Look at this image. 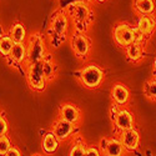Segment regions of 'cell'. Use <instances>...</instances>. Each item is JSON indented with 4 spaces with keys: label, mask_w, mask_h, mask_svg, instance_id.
I'll use <instances>...</instances> for the list:
<instances>
[{
    "label": "cell",
    "mask_w": 156,
    "mask_h": 156,
    "mask_svg": "<svg viewBox=\"0 0 156 156\" xmlns=\"http://www.w3.org/2000/svg\"><path fill=\"white\" fill-rule=\"evenodd\" d=\"M96 2H98V3H105L106 0H96Z\"/></svg>",
    "instance_id": "obj_29"
},
{
    "label": "cell",
    "mask_w": 156,
    "mask_h": 156,
    "mask_svg": "<svg viewBox=\"0 0 156 156\" xmlns=\"http://www.w3.org/2000/svg\"><path fill=\"white\" fill-rule=\"evenodd\" d=\"M59 145H60V141L51 131L46 133L45 136L43 137L41 149L46 155H53L54 152H56V150L59 149Z\"/></svg>",
    "instance_id": "obj_18"
},
{
    "label": "cell",
    "mask_w": 156,
    "mask_h": 156,
    "mask_svg": "<svg viewBox=\"0 0 156 156\" xmlns=\"http://www.w3.org/2000/svg\"><path fill=\"white\" fill-rule=\"evenodd\" d=\"M5 156H21V152L16 146H11L5 154Z\"/></svg>",
    "instance_id": "obj_27"
},
{
    "label": "cell",
    "mask_w": 156,
    "mask_h": 156,
    "mask_svg": "<svg viewBox=\"0 0 156 156\" xmlns=\"http://www.w3.org/2000/svg\"><path fill=\"white\" fill-rule=\"evenodd\" d=\"M12 68H20L27 62V44L14 43L9 56L5 59Z\"/></svg>",
    "instance_id": "obj_12"
},
{
    "label": "cell",
    "mask_w": 156,
    "mask_h": 156,
    "mask_svg": "<svg viewBox=\"0 0 156 156\" xmlns=\"http://www.w3.org/2000/svg\"><path fill=\"white\" fill-rule=\"evenodd\" d=\"M87 149L86 141L83 139L81 135L77 134L76 136L73 137V146L70 149L69 156H85Z\"/></svg>",
    "instance_id": "obj_21"
},
{
    "label": "cell",
    "mask_w": 156,
    "mask_h": 156,
    "mask_svg": "<svg viewBox=\"0 0 156 156\" xmlns=\"http://www.w3.org/2000/svg\"><path fill=\"white\" fill-rule=\"evenodd\" d=\"M81 111L73 102H64L59 106V119L79 126L81 122Z\"/></svg>",
    "instance_id": "obj_11"
},
{
    "label": "cell",
    "mask_w": 156,
    "mask_h": 156,
    "mask_svg": "<svg viewBox=\"0 0 156 156\" xmlns=\"http://www.w3.org/2000/svg\"><path fill=\"white\" fill-rule=\"evenodd\" d=\"M125 152L126 151L124 150L118 136H114V137H109L108 145H106L105 150L101 152V155H104V156H124Z\"/></svg>",
    "instance_id": "obj_16"
},
{
    "label": "cell",
    "mask_w": 156,
    "mask_h": 156,
    "mask_svg": "<svg viewBox=\"0 0 156 156\" xmlns=\"http://www.w3.org/2000/svg\"><path fill=\"white\" fill-rule=\"evenodd\" d=\"M70 28V18L65 9L56 10L50 18L49 28L46 36L50 39L54 48H59V45L66 40L68 33Z\"/></svg>",
    "instance_id": "obj_2"
},
{
    "label": "cell",
    "mask_w": 156,
    "mask_h": 156,
    "mask_svg": "<svg viewBox=\"0 0 156 156\" xmlns=\"http://www.w3.org/2000/svg\"><path fill=\"white\" fill-rule=\"evenodd\" d=\"M70 45L77 59L85 60L89 56L90 49H91V41L86 34L73 33L70 36Z\"/></svg>",
    "instance_id": "obj_6"
},
{
    "label": "cell",
    "mask_w": 156,
    "mask_h": 156,
    "mask_svg": "<svg viewBox=\"0 0 156 156\" xmlns=\"http://www.w3.org/2000/svg\"><path fill=\"white\" fill-rule=\"evenodd\" d=\"M135 28L145 36V39H150L155 33V19L150 15H139Z\"/></svg>",
    "instance_id": "obj_14"
},
{
    "label": "cell",
    "mask_w": 156,
    "mask_h": 156,
    "mask_svg": "<svg viewBox=\"0 0 156 156\" xmlns=\"http://www.w3.org/2000/svg\"><path fill=\"white\" fill-rule=\"evenodd\" d=\"M5 34H6V31L4 30V27H3L2 24H0V39H2V37H3Z\"/></svg>",
    "instance_id": "obj_28"
},
{
    "label": "cell",
    "mask_w": 156,
    "mask_h": 156,
    "mask_svg": "<svg viewBox=\"0 0 156 156\" xmlns=\"http://www.w3.org/2000/svg\"><path fill=\"white\" fill-rule=\"evenodd\" d=\"M111 121L118 134L121 131H125V130L135 127V116L126 108H119L118 112H116V115L114 116V119Z\"/></svg>",
    "instance_id": "obj_9"
},
{
    "label": "cell",
    "mask_w": 156,
    "mask_h": 156,
    "mask_svg": "<svg viewBox=\"0 0 156 156\" xmlns=\"http://www.w3.org/2000/svg\"><path fill=\"white\" fill-rule=\"evenodd\" d=\"M65 10L74 25V33L86 34L94 20V12L86 0H76Z\"/></svg>",
    "instance_id": "obj_1"
},
{
    "label": "cell",
    "mask_w": 156,
    "mask_h": 156,
    "mask_svg": "<svg viewBox=\"0 0 156 156\" xmlns=\"http://www.w3.org/2000/svg\"><path fill=\"white\" fill-rule=\"evenodd\" d=\"M75 75L76 79L80 81V84L90 90L99 89L105 80V71L96 64L85 65L79 71H76Z\"/></svg>",
    "instance_id": "obj_3"
},
{
    "label": "cell",
    "mask_w": 156,
    "mask_h": 156,
    "mask_svg": "<svg viewBox=\"0 0 156 156\" xmlns=\"http://www.w3.org/2000/svg\"><path fill=\"white\" fill-rule=\"evenodd\" d=\"M8 130H9V124L8 120L4 116L3 112H0V136H4L8 134Z\"/></svg>",
    "instance_id": "obj_25"
},
{
    "label": "cell",
    "mask_w": 156,
    "mask_h": 156,
    "mask_svg": "<svg viewBox=\"0 0 156 156\" xmlns=\"http://www.w3.org/2000/svg\"><path fill=\"white\" fill-rule=\"evenodd\" d=\"M12 45H14V41L11 40L8 34H5L2 39H0V55H2L4 59H6L9 56L10 51L12 49Z\"/></svg>",
    "instance_id": "obj_23"
},
{
    "label": "cell",
    "mask_w": 156,
    "mask_h": 156,
    "mask_svg": "<svg viewBox=\"0 0 156 156\" xmlns=\"http://www.w3.org/2000/svg\"><path fill=\"white\" fill-rule=\"evenodd\" d=\"M134 10L137 15H150L155 12V2L154 0H134Z\"/></svg>",
    "instance_id": "obj_19"
},
{
    "label": "cell",
    "mask_w": 156,
    "mask_h": 156,
    "mask_svg": "<svg viewBox=\"0 0 156 156\" xmlns=\"http://www.w3.org/2000/svg\"><path fill=\"white\" fill-rule=\"evenodd\" d=\"M11 141L9 139L8 135L0 136V156H5V154L8 152V150L11 147Z\"/></svg>",
    "instance_id": "obj_24"
},
{
    "label": "cell",
    "mask_w": 156,
    "mask_h": 156,
    "mask_svg": "<svg viewBox=\"0 0 156 156\" xmlns=\"http://www.w3.org/2000/svg\"><path fill=\"white\" fill-rule=\"evenodd\" d=\"M31 156H43L41 154H34V155H31Z\"/></svg>",
    "instance_id": "obj_30"
},
{
    "label": "cell",
    "mask_w": 156,
    "mask_h": 156,
    "mask_svg": "<svg viewBox=\"0 0 156 156\" xmlns=\"http://www.w3.org/2000/svg\"><path fill=\"white\" fill-rule=\"evenodd\" d=\"M112 37L116 45L125 49L127 45L134 43V35H133V25L127 23H119L114 27Z\"/></svg>",
    "instance_id": "obj_7"
},
{
    "label": "cell",
    "mask_w": 156,
    "mask_h": 156,
    "mask_svg": "<svg viewBox=\"0 0 156 156\" xmlns=\"http://www.w3.org/2000/svg\"><path fill=\"white\" fill-rule=\"evenodd\" d=\"M51 133H53L56 139L61 142V141H68L69 139H73L74 136H76L79 134V126L77 125H73L70 122H66L64 120L58 119L51 127Z\"/></svg>",
    "instance_id": "obj_8"
},
{
    "label": "cell",
    "mask_w": 156,
    "mask_h": 156,
    "mask_svg": "<svg viewBox=\"0 0 156 156\" xmlns=\"http://www.w3.org/2000/svg\"><path fill=\"white\" fill-rule=\"evenodd\" d=\"M41 62V68H43V71L46 76V79L49 81H51L53 79H55V76L58 74V65L56 62L54 61V59L51 58L49 54L44 58V60L40 61Z\"/></svg>",
    "instance_id": "obj_20"
},
{
    "label": "cell",
    "mask_w": 156,
    "mask_h": 156,
    "mask_svg": "<svg viewBox=\"0 0 156 156\" xmlns=\"http://www.w3.org/2000/svg\"><path fill=\"white\" fill-rule=\"evenodd\" d=\"M27 65L37 64L48 55L46 51V44H45V37L40 33H33L28 36L27 41Z\"/></svg>",
    "instance_id": "obj_4"
},
{
    "label": "cell",
    "mask_w": 156,
    "mask_h": 156,
    "mask_svg": "<svg viewBox=\"0 0 156 156\" xmlns=\"http://www.w3.org/2000/svg\"><path fill=\"white\" fill-rule=\"evenodd\" d=\"M24 74L27 76V81L28 85L30 86L31 90L34 91H44L46 89L49 80L46 79V76L43 71L41 68V62H37V64H33V65H27L24 70Z\"/></svg>",
    "instance_id": "obj_5"
},
{
    "label": "cell",
    "mask_w": 156,
    "mask_h": 156,
    "mask_svg": "<svg viewBox=\"0 0 156 156\" xmlns=\"http://www.w3.org/2000/svg\"><path fill=\"white\" fill-rule=\"evenodd\" d=\"M124 50H125L126 59L133 64H139L142 59L145 58V45H141V44H137V43H131Z\"/></svg>",
    "instance_id": "obj_15"
},
{
    "label": "cell",
    "mask_w": 156,
    "mask_h": 156,
    "mask_svg": "<svg viewBox=\"0 0 156 156\" xmlns=\"http://www.w3.org/2000/svg\"><path fill=\"white\" fill-rule=\"evenodd\" d=\"M142 91H144V95L147 100L155 102V100H156V80L154 79V77H151L150 80H147L144 84Z\"/></svg>",
    "instance_id": "obj_22"
},
{
    "label": "cell",
    "mask_w": 156,
    "mask_h": 156,
    "mask_svg": "<svg viewBox=\"0 0 156 156\" xmlns=\"http://www.w3.org/2000/svg\"><path fill=\"white\" fill-rule=\"evenodd\" d=\"M118 139L126 152H135L140 145V133L136 127L125 130L118 134Z\"/></svg>",
    "instance_id": "obj_10"
},
{
    "label": "cell",
    "mask_w": 156,
    "mask_h": 156,
    "mask_svg": "<svg viewBox=\"0 0 156 156\" xmlns=\"http://www.w3.org/2000/svg\"><path fill=\"white\" fill-rule=\"evenodd\" d=\"M10 39L14 43H25L28 39V33H27V28L24 27V24L21 23H14L10 27L9 33H6Z\"/></svg>",
    "instance_id": "obj_17"
},
{
    "label": "cell",
    "mask_w": 156,
    "mask_h": 156,
    "mask_svg": "<svg viewBox=\"0 0 156 156\" xmlns=\"http://www.w3.org/2000/svg\"><path fill=\"white\" fill-rule=\"evenodd\" d=\"M111 100L112 104L119 108H125L130 100V90L126 85L121 83H116L111 87Z\"/></svg>",
    "instance_id": "obj_13"
},
{
    "label": "cell",
    "mask_w": 156,
    "mask_h": 156,
    "mask_svg": "<svg viewBox=\"0 0 156 156\" xmlns=\"http://www.w3.org/2000/svg\"><path fill=\"white\" fill-rule=\"evenodd\" d=\"M85 156H102L98 145H87V149H86V154Z\"/></svg>",
    "instance_id": "obj_26"
}]
</instances>
